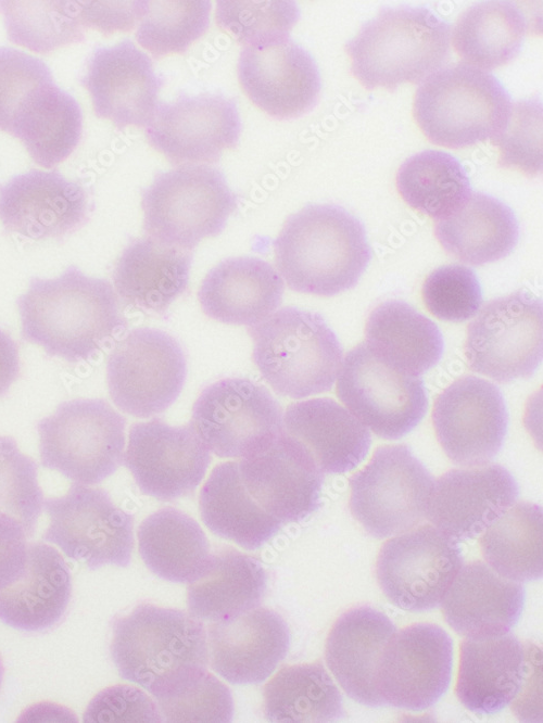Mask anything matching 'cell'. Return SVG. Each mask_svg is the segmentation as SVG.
I'll list each match as a JSON object with an SVG mask.
<instances>
[{
	"label": "cell",
	"instance_id": "cell-1",
	"mask_svg": "<svg viewBox=\"0 0 543 723\" xmlns=\"http://www.w3.org/2000/svg\"><path fill=\"white\" fill-rule=\"evenodd\" d=\"M117 301L108 280L75 266L54 279L33 278L17 300L22 337L49 356L86 360L125 328Z\"/></svg>",
	"mask_w": 543,
	"mask_h": 723
},
{
	"label": "cell",
	"instance_id": "cell-2",
	"mask_svg": "<svg viewBox=\"0 0 543 723\" xmlns=\"http://www.w3.org/2000/svg\"><path fill=\"white\" fill-rule=\"evenodd\" d=\"M274 252L291 290L320 296L354 288L371 258L364 226L336 204H308L290 215Z\"/></svg>",
	"mask_w": 543,
	"mask_h": 723
},
{
	"label": "cell",
	"instance_id": "cell-3",
	"mask_svg": "<svg viewBox=\"0 0 543 723\" xmlns=\"http://www.w3.org/2000/svg\"><path fill=\"white\" fill-rule=\"evenodd\" d=\"M206 631L193 616L139 605L115 620L111 656L119 675L154 698L177 692L206 671Z\"/></svg>",
	"mask_w": 543,
	"mask_h": 723
},
{
	"label": "cell",
	"instance_id": "cell-4",
	"mask_svg": "<svg viewBox=\"0 0 543 723\" xmlns=\"http://www.w3.org/2000/svg\"><path fill=\"white\" fill-rule=\"evenodd\" d=\"M451 26L424 7H382L350 39L351 73L367 90L394 91L441 68L450 53Z\"/></svg>",
	"mask_w": 543,
	"mask_h": 723
},
{
	"label": "cell",
	"instance_id": "cell-5",
	"mask_svg": "<svg viewBox=\"0 0 543 723\" xmlns=\"http://www.w3.org/2000/svg\"><path fill=\"white\" fill-rule=\"evenodd\" d=\"M253 362L281 396L304 398L329 391L343 350L320 314L285 307L250 326Z\"/></svg>",
	"mask_w": 543,
	"mask_h": 723
},
{
	"label": "cell",
	"instance_id": "cell-6",
	"mask_svg": "<svg viewBox=\"0 0 543 723\" xmlns=\"http://www.w3.org/2000/svg\"><path fill=\"white\" fill-rule=\"evenodd\" d=\"M510 106V96L494 75L458 62L439 68L420 83L413 115L429 141L460 149L497 135Z\"/></svg>",
	"mask_w": 543,
	"mask_h": 723
},
{
	"label": "cell",
	"instance_id": "cell-7",
	"mask_svg": "<svg viewBox=\"0 0 543 723\" xmlns=\"http://www.w3.org/2000/svg\"><path fill=\"white\" fill-rule=\"evenodd\" d=\"M237 207L224 175L209 165H182L160 173L142 190V228L162 243L191 251L219 234Z\"/></svg>",
	"mask_w": 543,
	"mask_h": 723
},
{
	"label": "cell",
	"instance_id": "cell-8",
	"mask_svg": "<svg viewBox=\"0 0 543 723\" xmlns=\"http://www.w3.org/2000/svg\"><path fill=\"white\" fill-rule=\"evenodd\" d=\"M125 426L104 399L66 401L37 424L41 465L75 483H100L123 461Z\"/></svg>",
	"mask_w": 543,
	"mask_h": 723
},
{
	"label": "cell",
	"instance_id": "cell-9",
	"mask_svg": "<svg viewBox=\"0 0 543 723\" xmlns=\"http://www.w3.org/2000/svg\"><path fill=\"white\" fill-rule=\"evenodd\" d=\"M350 510L376 538L402 534L427 518L434 479L405 444L378 447L349 478Z\"/></svg>",
	"mask_w": 543,
	"mask_h": 723
},
{
	"label": "cell",
	"instance_id": "cell-10",
	"mask_svg": "<svg viewBox=\"0 0 543 723\" xmlns=\"http://www.w3.org/2000/svg\"><path fill=\"white\" fill-rule=\"evenodd\" d=\"M542 301L520 290L487 303L468 325L470 369L496 382L530 378L542 360Z\"/></svg>",
	"mask_w": 543,
	"mask_h": 723
},
{
	"label": "cell",
	"instance_id": "cell-11",
	"mask_svg": "<svg viewBox=\"0 0 543 723\" xmlns=\"http://www.w3.org/2000/svg\"><path fill=\"white\" fill-rule=\"evenodd\" d=\"M187 363L178 342L165 331L136 328L109 355V393L118 409L148 418L167 409L179 396Z\"/></svg>",
	"mask_w": 543,
	"mask_h": 723
},
{
	"label": "cell",
	"instance_id": "cell-12",
	"mask_svg": "<svg viewBox=\"0 0 543 723\" xmlns=\"http://www.w3.org/2000/svg\"><path fill=\"white\" fill-rule=\"evenodd\" d=\"M49 525L46 542L91 570L127 567L134 549V516L117 507L100 487L74 483L60 497L43 500Z\"/></svg>",
	"mask_w": 543,
	"mask_h": 723
},
{
	"label": "cell",
	"instance_id": "cell-13",
	"mask_svg": "<svg viewBox=\"0 0 543 723\" xmlns=\"http://www.w3.org/2000/svg\"><path fill=\"white\" fill-rule=\"evenodd\" d=\"M282 416L280 404L264 385L228 378L202 390L190 424L216 456L244 458L280 434Z\"/></svg>",
	"mask_w": 543,
	"mask_h": 723
},
{
	"label": "cell",
	"instance_id": "cell-14",
	"mask_svg": "<svg viewBox=\"0 0 543 723\" xmlns=\"http://www.w3.org/2000/svg\"><path fill=\"white\" fill-rule=\"evenodd\" d=\"M337 395L353 416L384 440L409 433L428 408L424 381L389 367L365 342L342 360Z\"/></svg>",
	"mask_w": 543,
	"mask_h": 723
},
{
	"label": "cell",
	"instance_id": "cell-15",
	"mask_svg": "<svg viewBox=\"0 0 543 723\" xmlns=\"http://www.w3.org/2000/svg\"><path fill=\"white\" fill-rule=\"evenodd\" d=\"M463 563L457 541L431 524H424L383 543L376 575L391 604L421 612L441 605Z\"/></svg>",
	"mask_w": 543,
	"mask_h": 723
},
{
	"label": "cell",
	"instance_id": "cell-16",
	"mask_svg": "<svg viewBox=\"0 0 543 723\" xmlns=\"http://www.w3.org/2000/svg\"><path fill=\"white\" fill-rule=\"evenodd\" d=\"M540 649L512 633L466 637L460 645L455 692L470 711L492 714L516 701L530 700L538 689ZM520 710V707L519 709Z\"/></svg>",
	"mask_w": 543,
	"mask_h": 723
},
{
	"label": "cell",
	"instance_id": "cell-17",
	"mask_svg": "<svg viewBox=\"0 0 543 723\" xmlns=\"http://www.w3.org/2000/svg\"><path fill=\"white\" fill-rule=\"evenodd\" d=\"M432 422L449 459L460 467H476L489 464L502 448L508 413L494 383L464 376L438 395Z\"/></svg>",
	"mask_w": 543,
	"mask_h": 723
},
{
	"label": "cell",
	"instance_id": "cell-18",
	"mask_svg": "<svg viewBox=\"0 0 543 723\" xmlns=\"http://www.w3.org/2000/svg\"><path fill=\"white\" fill-rule=\"evenodd\" d=\"M453 665V643L432 623H416L396 631L378 668L377 690L384 706L407 711L432 707L447 690Z\"/></svg>",
	"mask_w": 543,
	"mask_h": 723
},
{
	"label": "cell",
	"instance_id": "cell-19",
	"mask_svg": "<svg viewBox=\"0 0 543 723\" xmlns=\"http://www.w3.org/2000/svg\"><path fill=\"white\" fill-rule=\"evenodd\" d=\"M241 119L233 99L223 94H180L172 103H157L146 126L149 143L174 165L214 163L233 149Z\"/></svg>",
	"mask_w": 543,
	"mask_h": 723
},
{
	"label": "cell",
	"instance_id": "cell-20",
	"mask_svg": "<svg viewBox=\"0 0 543 723\" xmlns=\"http://www.w3.org/2000/svg\"><path fill=\"white\" fill-rule=\"evenodd\" d=\"M140 492L173 500L193 492L211 462L193 427H173L159 418L131 426L124 456Z\"/></svg>",
	"mask_w": 543,
	"mask_h": 723
},
{
	"label": "cell",
	"instance_id": "cell-21",
	"mask_svg": "<svg viewBox=\"0 0 543 723\" xmlns=\"http://www.w3.org/2000/svg\"><path fill=\"white\" fill-rule=\"evenodd\" d=\"M238 465L248 493L282 524L302 521L319 508L324 473L283 431Z\"/></svg>",
	"mask_w": 543,
	"mask_h": 723
},
{
	"label": "cell",
	"instance_id": "cell-22",
	"mask_svg": "<svg viewBox=\"0 0 543 723\" xmlns=\"http://www.w3.org/2000/svg\"><path fill=\"white\" fill-rule=\"evenodd\" d=\"M238 79L249 99L278 119L313 110L321 87L313 56L290 37L264 47H244Z\"/></svg>",
	"mask_w": 543,
	"mask_h": 723
},
{
	"label": "cell",
	"instance_id": "cell-23",
	"mask_svg": "<svg viewBox=\"0 0 543 723\" xmlns=\"http://www.w3.org/2000/svg\"><path fill=\"white\" fill-rule=\"evenodd\" d=\"M512 473L501 465L451 469L433 483L427 519L454 538L477 537L518 498Z\"/></svg>",
	"mask_w": 543,
	"mask_h": 723
},
{
	"label": "cell",
	"instance_id": "cell-24",
	"mask_svg": "<svg viewBox=\"0 0 543 723\" xmlns=\"http://www.w3.org/2000/svg\"><path fill=\"white\" fill-rule=\"evenodd\" d=\"M164 78L155 74L151 59L130 40L97 48L81 78L94 114L118 129L146 127L157 105Z\"/></svg>",
	"mask_w": 543,
	"mask_h": 723
},
{
	"label": "cell",
	"instance_id": "cell-25",
	"mask_svg": "<svg viewBox=\"0 0 543 723\" xmlns=\"http://www.w3.org/2000/svg\"><path fill=\"white\" fill-rule=\"evenodd\" d=\"M86 191L56 172L30 170L0 186V220L8 231L42 240L63 237L87 220Z\"/></svg>",
	"mask_w": 543,
	"mask_h": 723
},
{
	"label": "cell",
	"instance_id": "cell-26",
	"mask_svg": "<svg viewBox=\"0 0 543 723\" xmlns=\"http://www.w3.org/2000/svg\"><path fill=\"white\" fill-rule=\"evenodd\" d=\"M211 668L232 684H260L287 656L289 627L274 610L256 607L207 627Z\"/></svg>",
	"mask_w": 543,
	"mask_h": 723
},
{
	"label": "cell",
	"instance_id": "cell-27",
	"mask_svg": "<svg viewBox=\"0 0 543 723\" xmlns=\"http://www.w3.org/2000/svg\"><path fill=\"white\" fill-rule=\"evenodd\" d=\"M396 632L393 622L370 606L349 609L332 625L325 646L328 668L345 694L361 705L378 708L377 690L382 654Z\"/></svg>",
	"mask_w": 543,
	"mask_h": 723
},
{
	"label": "cell",
	"instance_id": "cell-28",
	"mask_svg": "<svg viewBox=\"0 0 543 723\" xmlns=\"http://www.w3.org/2000/svg\"><path fill=\"white\" fill-rule=\"evenodd\" d=\"M522 583L500 575L488 563L463 565L441 605L445 621L465 637L508 633L525 605Z\"/></svg>",
	"mask_w": 543,
	"mask_h": 723
},
{
	"label": "cell",
	"instance_id": "cell-29",
	"mask_svg": "<svg viewBox=\"0 0 543 723\" xmlns=\"http://www.w3.org/2000/svg\"><path fill=\"white\" fill-rule=\"evenodd\" d=\"M282 431L303 446L323 473L353 470L371 444L368 428L328 397L291 403L282 416Z\"/></svg>",
	"mask_w": 543,
	"mask_h": 723
},
{
	"label": "cell",
	"instance_id": "cell-30",
	"mask_svg": "<svg viewBox=\"0 0 543 723\" xmlns=\"http://www.w3.org/2000/svg\"><path fill=\"white\" fill-rule=\"evenodd\" d=\"M283 290L282 278L269 263L240 256L213 267L203 279L198 297L207 317L250 327L278 308Z\"/></svg>",
	"mask_w": 543,
	"mask_h": 723
},
{
	"label": "cell",
	"instance_id": "cell-31",
	"mask_svg": "<svg viewBox=\"0 0 543 723\" xmlns=\"http://www.w3.org/2000/svg\"><path fill=\"white\" fill-rule=\"evenodd\" d=\"M71 593V574L61 554L48 544L31 543L21 574L0 589V620L22 631L49 629L64 614Z\"/></svg>",
	"mask_w": 543,
	"mask_h": 723
},
{
	"label": "cell",
	"instance_id": "cell-32",
	"mask_svg": "<svg viewBox=\"0 0 543 723\" xmlns=\"http://www.w3.org/2000/svg\"><path fill=\"white\" fill-rule=\"evenodd\" d=\"M191 262L189 250L148 236L136 239L115 264L114 287L125 304L163 314L186 291Z\"/></svg>",
	"mask_w": 543,
	"mask_h": 723
},
{
	"label": "cell",
	"instance_id": "cell-33",
	"mask_svg": "<svg viewBox=\"0 0 543 723\" xmlns=\"http://www.w3.org/2000/svg\"><path fill=\"white\" fill-rule=\"evenodd\" d=\"M366 345L384 364L419 377L441 359L444 341L438 326L403 301L376 306L365 326Z\"/></svg>",
	"mask_w": 543,
	"mask_h": 723
},
{
	"label": "cell",
	"instance_id": "cell-34",
	"mask_svg": "<svg viewBox=\"0 0 543 723\" xmlns=\"http://www.w3.org/2000/svg\"><path fill=\"white\" fill-rule=\"evenodd\" d=\"M434 234L450 255L479 266L512 253L519 239V225L509 206L489 194L473 192L454 214L437 220Z\"/></svg>",
	"mask_w": 543,
	"mask_h": 723
},
{
	"label": "cell",
	"instance_id": "cell-35",
	"mask_svg": "<svg viewBox=\"0 0 543 723\" xmlns=\"http://www.w3.org/2000/svg\"><path fill=\"white\" fill-rule=\"evenodd\" d=\"M267 574L261 561L233 548L210 555L187 588V606L199 620L218 621L261 605Z\"/></svg>",
	"mask_w": 543,
	"mask_h": 723
},
{
	"label": "cell",
	"instance_id": "cell-36",
	"mask_svg": "<svg viewBox=\"0 0 543 723\" xmlns=\"http://www.w3.org/2000/svg\"><path fill=\"white\" fill-rule=\"evenodd\" d=\"M199 507L202 521L211 532L247 550L262 547L283 525L248 493L238 461L222 462L213 468L201 489Z\"/></svg>",
	"mask_w": 543,
	"mask_h": 723
},
{
	"label": "cell",
	"instance_id": "cell-37",
	"mask_svg": "<svg viewBox=\"0 0 543 723\" xmlns=\"http://www.w3.org/2000/svg\"><path fill=\"white\" fill-rule=\"evenodd\" d=\"M530 23L513 1H482L466 9L452 30V45L463 61L491 71L515 59Z\"/></svg>",
	"mask_w": 543,
	"mask_h": 723
},
{
	"label": "cell",
	"instance_id": "cell-38",
	"mask_svg": "<svg viewBox=\"0 0 543 723\" xmlns=\"http://www.w3.org/2000/svg\"><path fill=\"white\" fill-rule=\"evenodd\" d=\"M139 553L157 576L190 583L210 557V544L199 523L173 507L147 517L138 528Z\"/></svg>",
	"mask_w": 543,
	"mask_h": 723
},
{
	"label": "cell",
	"instance_id": "cell-39",
	"mask_svg": "<svg viewBox=\"0 0 543 723\" xmlns=\"http://www.w3.org/2000/svg\"><path fill=\"white\" fill-rule=\"evenodd\" d=\"M83 115L77 101L54 83L41 88L16 115L11 135L45 168L63 162L77 147Z\"/></svg>",
	"mask_w": 543,
	"mask_h": 723
},
{
	"label": "cell",
	"instance_id": "cell-40",
	"mask_svg": "<svg viewBox=\"0 0 543 723\" xmlns=\"http://www.w3.org/2000/svg\"><path fill=\"white\" fill-rule=\"evenodd\" d=\"M264 714L280 723L336 722L345 716L342 695L320 662L280 669L264 687Z\"/></svg>",
	"mask_w": 543,
	"mask_h": 723
},
{
	"label": "cell",
	"instance_id": "cell-41",
	"mask_svg": "<svg viewBox=\"0 0 543 723\" xmlns=\"http://www.w3.org/2000/svg\"><path fill=\"white\" fill-rule=\"evenodd\" d=\"M487 563L516 582L539 580L543 572V516L533 503L516 502L480 537Z\"/></svg>",
	"mask_w": 543,
	"mask_h": 723
},
{
	"label": "cell",
	"instance_id": "cell-42",
	"mask_svg": "<svg viewBox=\"0 0 543 723\" xmlns=\"http://www.w3.org/2000/svg\"><path fill=\"white\" fill-rule=\"evenodd\" d=\"M395 180L399 193L411 207L437 220L454 214L471 194L460 162L437 150L408 157L400 166Z\"/></svg>",
	"mask_w": 543,
	"mask_h": 723
},
{
	"label": "cell",
	"instance_id": "cell-43",
	"mask_svg": "<svg viewBox=\"0 0 543 723\" xmlns=\"http://www.w3.org/2000/svg\"><path fill=\"white\" fill-rule=\"evenodd\" d=\"M9 39L48 53L85 39L78 1H0Z\"/></svg>",
	"mask_w": 543,
	"mask_h": 723
},
{
	"label": "cell",
	"instance_id": "cell-44",
	"mask_svg": "<svg viewBox=\"0 0 543 723\" xmlns=\"http://www.w3.org/2000/svg\"><path fill=\"white\" fill-rule=\"evenodd\" d=\"M210 11L206 0H149L136 31L137 41L155 59L182 53L205 33Z\"/></svg>",
	"mask_w": 543,
	"mask_h": 723
},
{
	"label": "cell",
	"instance_id": "cell-45",
	"mask_svg": "<svg viewBox=\"0 0 543 723\" xmlns=\"http://www.w3.org/2000/svg\"><path fill=\"white\" fill-rule=\"evenodd\" d=\"M215 17L218 26L239 43L264 47L289 38L300 10L290 0H219Z\"/></svg>",
	"mask_w": 543,
	"mask_h": 723
},
{
	"label": "cell",
	"instance_id": "cell-46",
	"mask_svg": "<svg viewBox=\"0 0 543 723\" xmlns=\"http://www.w3.org/2000/svg\"><path fill=\"white\" fill-rule=\"evenodd\" d=\"M42 508L36 462L18 449L14 439L0 435V513L18 521L30 537Z\"/></svg>",
	"mask_w": 543,
	"mask_h": 723
},
{
	"label": "cell",
	"instance_id": "cell-47",
	"mask_svg": "<svg viewBox=\"0 0 543 723\" xmlns=\"http://www.w3.org/2000/svg\"><path fill=\"white\" fill-rule=\"evenodd\" d=\"M498 148V166L529 177L542 170V102L534 98L512 103L503 129L490 139Z\"/></svg>",
	"mask_w": 543,
	"mask_h": 723
},
{
	"label": "cell",
	"instance_id": "cell-48",
	"mask_svg": "<svg viewBox=\"0 0 543 723\" xmlns=\"http://www.w3.org/2000/svg\"><path fill=\"white\" fill-rule=\"evenodd\" d=\"M155 699L165 722L226 723L233 716L229 688L206 671L177 692Z\"/></svg>",
	"mask_w": 543,
	"mask_h": 723
},
{
	"label": "cell",
	"instance_id": "cell-49",
	"mask_svg": "<svg viewBox=\"0 0 543 723\" xmlns=\"http://www.w3.org/2000/svg\"><path fill=\"white\" fill-rule=\"evenodd\" d=\"M421 294L432 315L453 322L470 319L482 304L481 287L475 271L459 264L434 269L426 278Z\"/></svg>",
	"mask_w": 543,
	"mask_h": 723
},
{
	"label": "cell",
	"instance_id": "cell-50",
	"mask_svg": "<svg viewBox=\"0 0 543 723\" xmlns=\"http://www.w3.org/2000/svg\"><path fill=\"white\" fill-rule=\"evenodd\" d=\"M53 83L51 71L41 60L0 47V130L10 134L23 105Z\"/></svg>",
	"mask_w": 543,
	"mask_h": 723
},
{
	"label": "cell",
	"instance_id": "cell-51",
	"mask_svg": "<svg viewBox=\"0 0 543 723\" xmlns=\"http://www.w3.org/2000/svg\"><path fill=\"white\" fill-rule=\"evenodd\" d=\"M84 722L89 723H160L157 705L142 690L129 685H115L101 690L88 705Z\"/></svg>",
	"mask_w": 543,
	"mask_h": 723
},
{
	"label": "cell",
	"instance_id": "cell-52",
	"mask_svg": "<svg viewBox=\"0 0 543 723\" xmlns=\"http://www.w3.org/2000/svg\"><path fill=\"white\" fill-rule=\"evenodd\" d=\"M83 26L103 34L129 30L147 10V1H78Z\"/></svg>",
	"mask_w": 543,
	"mask_h": 723
},
{
	"label": "cell",
	"instance_id": "cell-53",
	"mask_svg": "<svg viewBox=\"0 0 543 723\" xmlns=\"http://www.w3.org/2000/svg\"><path fill=\"white\" fill-rule=\"evenodd\" d=\"M26 533L15 519L0 513V589L15 581L27 557Z\"/></svg>",
	"mask_w": 543,
	"mask_h": 723
},
{
	"label": "cell",
	"instance_id": "cell-54",
	"mask_svg": "<svg viewBox=\"0 0 543 723\" xmlns=\"http://www.w3.org/2000/svg\"><path fill=\"white\" fill-rule=\"evenodd\" d=\"M18 350L13 339L0 329V396L5 394L17 379Z\"/></svg>",
	"mask_w": 543,
	"mask_h": 723
},
{
	"label": "cell",
	"instance_id": "cell-55",
	"mask_svg": "<svg viewBox=\"0 0 543 723\" xmlns=\"http://www.w3.org/2000/svg\"><path fill=\"white\" fill-rule=\"evenodd\" d=\"M2 676H3V667H2L1 659H0V686H1V682H2Z\"/></svg>",
	"mask_w": 543,
	"mask_h": 723
}]
</instances>
